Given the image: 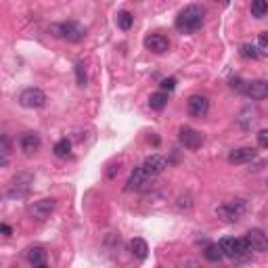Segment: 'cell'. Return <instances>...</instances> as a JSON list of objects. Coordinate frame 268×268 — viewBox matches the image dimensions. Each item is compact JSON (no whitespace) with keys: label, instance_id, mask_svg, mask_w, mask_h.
<instances>
[{"label":"cell","instance_id":"cb8c5ba5","mask_svg":"<svg viewBox=\"0 0 268 268\" xmlns=\"http://www.w3.org/2000/svg\"><path fill=\"white\" fill-rule=\"evenodd\" d=\"M74 72H76V82H78V86H86V84H88V74H86V67H84L82 61L76 63Z\"/></svg>","mask_w":268,"mask_h":268},{"label":"cell","instance_id":"277c9868","mask_svg":"<svg viewBox=\"0 0 268 268\" xmlns=\"http://www.w3.org/2000/svg\"><path fill=\"white\" fill-rule=\"evenodd\" d=\"M243 245H245L247 254H262V251L268 249V235L264 231H260V228H251V231L245 233V237H243Z\"/></svg>","mask_w":268,"mask_h":268},{"label":"cell","instance_id":"ac0fdd59","mask_svg":"<svg viewBox=\"0 0 268 268\" xmlns=\"http://www.w3.org/2000/svg\"><path fill=\"white\" fill-rule=\"evenodd\" d=\"M165 105H168V92L160 90V92H153L151 97H149V107L155 109V111H161Z\"/></svg>","mask_w":268,"mask_h":268},{"label":"cell","instance_id":"7402d4cb","mask_svg":"<svg viewBox=\"0 0 268 268\" xmlns=\"http://www.w3.org/2000/svg\"><path fill=\"white\" fill-rule=\"evenodd\" d=\"M266 13H268V0H256V2H251V15L256 19H264Z\"/></svg>","mask_w":268,"mask_h":268},{"label":"cell","instance_id":"30bf717a","mask_svg":"<svg viewBox=\"0 0 268 268\" xmlns=\"http://www.w3.org/2000/svg\"><path fill=\"white\" fill-rule=\"evenodd\" d=\"M31 185V174H19L17 178L11 183L9 191H6V197L9 199H19V197H26Z\"/></svg>","mask_w":268,"mask_h":268},{"label":"cell","instance_id":"3957f363","mask_svg":"<svg viewBox=\"0 0 268 268\" xmlns=\"http://www.w3.org/2000/svg\"><path fill=\"white\" fill-rule=\"evenodd\" d=\"M245 210H247L245 199H235V201H226L222 206H218L216 214L222 220H226V222H235V220H239L243 214H245Z\"/></svg>","mask_w":268,"mask_h":268},{"label":"cell","instance_id":"83f0119b","mask_svg":"<svg viewBox=\"0 0 268 268\" xmlns=\"http://www.w3.org/2000/svg\"><path fill=\"white\" fill-rule=\"evenodd\" d=\"M245 82H243L241 80V78H233V80H231V88L233 90H239V92H243V90H245Z\"/></svg>","mask_w":268,"mask_h":268},{"label":"cell","instance_id":"9a60e30c","mask_svg":"<svg viewBox=\"0 0 268 268\" xmlns=\"http://www.w3.org/2000/svg\"><path fill=\"white\" fill-rule=\"evenodd\" d=\"M243 92H245L251 101H264V99H268V82L266 80L247 82V86H245V90H243Z\"/></svg>","mask_w":268,"mask_h":268},{"label":"cell","instance_id":"603a6c76","mask_svg":"<svg viewBox=\"0 0 268 268\" xmlns=\"http://www.w3.org/2000/svg\"><path fill=\"white\" fill-rule=\"evenodd\" d=\"M27 260L34 266H42L44 264V260H46V251L40 249V247H34V249H29L27 251Z\"/></svg>","mask_w":268,"mask_h":268},{"label":"cell","instance_id":"8fae6325","mask_svg":"<svg viewBox=\"0 0 268 268\" xmlns=\"http://www.w3.org/2000/svg\"><path fill=\"white\" fill-rule=\"evenodd\" d=\"M145 49L155 54H163L170 51V40L163 34H149L145 38Z\"/></svg>","mask_w":268,"mask_h":268},{"label":"cell","instance_id":"7a4b0ae2","mask_svg":"<svg viewBox=\"0 0 268 268\" xmlns=\"http://www.w3.org/2000/svg\"><path fill=\"white\" fill-rule=\"evenodd\" d=\"M53 31L57 38H63L67 42H80L82 38L86 36V29L80 26L78 21H61V23H54Z\"/></svg>","mask_w":268,"mask_h":268},{"label":"cell","instance_id":"52a82bcc","mask_svg":"<svg viewBox=\"0 0 268 268\" xmlns=\"http://www.w3.org/2000/svg\"><path fill=\"white\" fill-rule=\"evenodd\" d=\"M187 111L188 115L201 120V117H206L210 113V99L203 97V94H191L187 101Z\"/></svg>","mask_w":268,"mask_h":268},{"label":"cell","instance_id":"44dd1931","mask_svg":"<svg viewBox=\"0 0 268 268\" xmlns=\"http://www.w3.org/2000/svg\"><path fill=\"white\" fill-rule=\"evenodd\" d=\"M115 23H117V27H120V29L128 31V29L132 27V23H134L132 13H128V11H120V13H117V17H115Z\"/></svg>","mask_w":268,"mask_h":268},{"label":"cell","instance_id":"6da1fadb","mask_svg":"<svg viewBox=\"0 0 268 268\" xmlns=\"http://www.w3.org/2000/svg\"><path fill=\"white\" fill-rule=\"evenodd\" d=\"M203 21H206V11L199 4H188L178 13L174 26L180 34H193L203 26Z\"/></svg>","mask_w":268,"mask_h":268},{"label":"cell","instance_id":"4dcf8cb0","mask_svg":"<svg viewBox=\"0 0 268 268\" xmlns=\"http://www.w3.org/2000/svg\"><path fill=\"white\" fill-rule=\"evenodd\" d=\"M0 228H2L4 237H11V233H13V231H11V226H9V224H2V226H0Z\"/></svg>","mask_w":268,"mask_h":268},{"label":"cell","instance_id":"d6986e66","mask_svg":"<svg viewBox=\"0 0 268 268\" xmlns=\"http://www.w3.org/2000/svg\"><path fill=\"white\" fill-rule=\"evenodd\" d=\"M54 155L61 157V160H67V157H72V143H69L67 138H61L57 145H54Z\"/></svg>","mask_w":268,"mask_h":268},{"label":"cell","instance_id":"5b68a950","mask_svg":"<svg viewBox=\"0 0 268 268\" xmlns=\"http://www.w3.org/2000/svg\"><path fill=\"white\" fill-rule=\"evenodd\" d=\"M220 249L226 258H233V260H243L247 256V249L243 245V239H235V237H222L218 241Z\"/></svg>","mask_w":268,"mask_h":268},{"label":"cell","instance_id":"484cf974","mask_svg":"<svg viewBox=\"0 0 268 268\" xmlns=\"http://www.w3.org/2000/svg\"><path fill=\"white\" fill-rule=\"evenodd\" d=\"M161 90L165 92V90H168V92H172V90H174L176 88V78H165V80H161Z\"/></svg>","mask_w":268,"mask_h":268},{"label":"cell","instance_id":"4316f807","mask_svg":"<svg viewBox=\"0 0 268 268\" xmlns=\"http://www.w3.org/2000/svg\"><path fill=\"white\" fill-rule=\"evenodd\" d=\"M256 138H258V145H260V147H268V130H266V128L260 130V132L256 134Z\"/></svg>","mask_w":268,"mask_h":268},{"label":"cell","instance_id":"f1b7e54d","mask_svg":"<svg viewBox=\"0 0 268 268\" xmlns=\"http://www.w3.org/2000/svg\"><path fill=\"white\" fill-rule=\"evenodd\" d=\"M258 49H268V31H262L258 36Z\"/></svg>","mask_w":268,"mask_h":268},{"label":"cell","instance_id":"4fadbf2b","mask_svg":"<svg viewBox=\"0 0 268 268\" xmlns=\"http://www.w3.org/2000/svg\"><path fill=\"white\" fill-rule=\"evenodd\" d=\"M40 145H42V140H40V134L38 132H23L19 138V149L26 155L36 153L38 149H40Z\"/></svg>","mask_w":268,"mask_h":268},{"label":"cell","instance_id":"2e32d148","mask_svg":"<svg viewBox=\"0 0 268 268\" xmlns=\"http://www.w3.org/2000/svg\"><path fill=\"white\" fill-rule=\"evenodd\" d=\"M258 157V151L251 147H237L228 153V161L231 163H247V161H254Z\"/></svg>","mask_w":268,"mask_h":268},{"label":"cell","instance_id":"ffe728a7","mask_svg":"<svg viewBox=\"0 0 268 268\" xmlns=\"http://www.w3.org/2000/svg\"><path fill=\"white\" fill-rule=\"evenodd\" d=\"M203 256H206V260H210V262H220L224 254L218 243H210V245H206V249H203Z\"/></svg>","mask_w":268,"mask_h":268},{"label":"cell","instance_id":"5bb4252c","mask_svg":"<svg viewBox=\"0 0 268 268\" xmlns=\"http://www.w3.org/2000/svg\"><path fill=\"white\" fill-rule=\"evenodd\" d=\"M143 168L147 170V174L149 176H157V174H161V172L168 168V160H165L163 155H157V153H153V155H149L147 160L143 161Z\"/></svg>","mask_w":268,"mask_h":268},{"label":"cell","instance_id":"ba28073f","mask_svg":"<svg viewBox=\"0 0 268 268\" xmlns=\"http://www.w3.org/2000/svg\"><path fill=\"white\" fill-rule=\"evenodd\" d=\"M178 140L183 143L187 149H191V151H195V149H199L203 145V136L199 130L191 128V126H180L178 130Z\"/></svg>","mask_w":268,"mask_h":268},{"label":"cell","instance_id":"f546056e","mask_svg":"<svg viewBox=\"0 0 268 268\" xmlns=\"http://www.w3.org/2000/svg\"><path fill=\"white\" fill-rule=\"evenodd\" d=\"M183 268H201V264L197 260H185V266Z\"/></svg>","mask_w":268,"mask_h":268},{"label":"cell","instance_id":"1f68e13d","mask_svg":"<svg viewBox=\"0 0 268 268\" xmlns=\"http://www.w3.org/2000/svg\"><path fill=\"white\" fill-rule=\"evenodd\" d=\"M36 268H46V266H44V264H42V266H36Z\"/></svg>","mask_w":268,"mask_h":268},{"label":"cell","instance_id":"7c38bea8","mask_svg":"<svg viewBox=\"0 0 268 268\" xmlns=\"http://www.w3.org/2000/svg\"><path fill=\"white\" fill-rule=\"evenodd\" d=\"M149 180H151V176L147 174V170L143 168V165H138V168H134L130 172L128 183H126V191H138V188H143Z\"/></svg>","mask_w":268,"mask_h":268},{"label":"cell","instance_id":"9c48e42d","mask_svg":"<svg viewBox=\"0 0 268 268\" xmlns=\"http://www.w3.org/2000/svg\"><path fill=\"white\" fill-rule=\"evenodd\" d=\"M54 208H57V201L54 199H40V201H34L29 206V214H31V218H36L42 222V220L51 218Z\"/></svg>","mask_w":268,"mask_h":268},{"label":"cell","instance_id":"d4e9b609","mask_svg":"<svg viewBox=\"0 0 268 268\" xmlns=\"http://www.w3.org/2000/svg\"><path fill=\"white\" fill-rule=\"evenodd\" d=\"M241 57H245V59H258L260 57V49L256 44H243L241 46Z\"/></svg>","mask_w":268,"mask_h":268},{"label":"cell","instance_id":"d6a6232c","mask_svg":"<svg viewBox=\"0 0 268 268\" xmlns=\"http://www.w3.org/2000/svg\"><path fill=\"white\" fill-rule=\"evenodd\" d=\"M13 268H15V266H13Z\"/></svg>","mask_w":268,"mask_h":268},{"label":"cell","instance_id":"e0dca14e","mask_svg":"<svg viewBox=\"0 0 268 268\" xmlns=\"http://www.w3.org/2000/svg\"><path fill=\"white\" fill-rule=\"evenodd\" d=\"M130 251H132V256L136 258V260H145L149 256V245H147V241L145 239H140V237H134L130 241Z\"/></svg>","mask_w":268,"mask_h":268},{"label":"cell","instance_id":"8992f818","mask_svg":"<svg viewBox=\"0 0 268 268\" xmlns=\"http://www.w3.org/2000/svg\"><path fill=\"white\" fill-rule=\"evenodd\" d=\"M19 105L27 109H42L46 105V94L40 88H26L19 94Z\"/></svg>","mask_w":268,"mask_h":268}]
</instances>
